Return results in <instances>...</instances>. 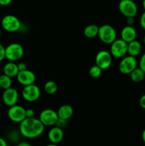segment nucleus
<instances>
[{"label": "nucleus", "instance_id": "nucleus-1", "mask_svg": "<svg viewBox=\"0 0 145 146\" xmlns=\"http://www.w3.org/2000/svg\"><path fill=\"white\" fill-rule=\"evenodd\" d=\"M45 125L41 123L39 118H26L20 123L19 132L22 136L28 139L39 137L44 131Z\"/></svg>", "mask_w": 145, "mask_h": 146}, {"label": "nucleus", "instance_id": "nucleus-2", "mask_svg": "<svg viewBox=\"0 0 145 146\" xmlns=\"http://www.w3.org/2000/svg\"><path fill=\"white\" fill-rule=\"evenodd\" d=\"M98 36L100 41L106 44H111L117 39L116 30L109 24H105L100 27Z\"/></svg>", "mask_w": 145, "mask_h": 146}, {"label": "nucleus", "instance_id": "nucleus-3", "mask_svg": "<svg viewBox=\"0 0 145 146\" xmlns=\"http://www.w3.org/2000/svg\"><path fill=\"white\" fill-rule=\"evenodd\" d=\"M24 49L18 43H12L5 48V58L9 61H16L22 58Z\"/></svg>", "mask_w": 145, "mask_h": 146}, {"label": "nucleus", "instance_id": "nucleus-4", "mask_svg": "<svg viewBox=\"0 0 145 146\" xmlns=\"http://www.w3.org/2000/svg\"><path fill=\"white\" fill-rule=\"evenodd\" d=\"M1 24L5 31L11 33L19 31L21 26V22L18 17L12 14H8L3 17Z\"/></svg>", "mask_w": 145, "mask_h": 146}, {"label": "nucleus", "instance_id": "nucleus-5", "mask_svg": "<svg viewBox=\"0 0 145 146\" xmlns=\"http://www.w3.org/2000/svg\"><path fill=\"white\" fill-rule=\"evenodd\" d=\"M110 54L115 58H123L127 54V43L122 38L115 39L111 44Z\"/></svg>", "mask_w": 145, "mask_h": 146}, {"label": "nucleus", "instance_id": "nucleus-6", "mask_svg": "<svg viewBox=\"0 0 145 146\" xmlns=\"http://www.w3.org/2000/svg\"><path fill=\"white\" fill-rule=\"evenodd\" d=\"M118 8L121 14L125 17H134L138 12L137 5L132 0H121L118 4Z\"/></svg>", "mask_w": 145, "mask_h": 146}, {"label": "nucleus", "instance_id": "nucleus-7", "mask_svg": "<svg viewBox=\"0 0 145 146\" xmlns=\"http://www.w3.org/2000/svg\"><path fill=\"white\" fill-rule=\"evenodd\" d=\"M137 65L136 57L129 55L122 58L119 64V70L122 74L129 75L137 67Z\"/></svg>", "mask_w": 145, "mask_h": 146}, {"label": "nucleus", "instance_id": "nucleus-8", "mask_svg": "<svg viewBox=\"0 0 145 146\" xmlns=\"http://www.w3.org/2000/svg\"><path fill=\"white\" fill-rule=\"evenodd\" d=\"M22 97L27 102H35L41 96V89L34 84L24 86L22 90Z\"/></svg>", "mask_w": 145, "mask_h": 146}, {"label": "nucleus", "instance_id": "nucleus-9", "mask_svg": "<svg viewBox=\"0 0 145 146\" xmlns=\"http://www.w3.org/2000/svg\"><path fill=\"white\" fill-rule=\"evenodd\" d=\"M26 110L23 106L19 105H14L10 106L7 112L9 118L14 123H21L24 121L26 116Z\"/></svg>", "mask_w": 145, "mask_h": 146}, {"label": "nucleus", "instance_id": "nucleus-10", "mask_svg": "<svg viewBox=\"0 0 145 146\" xmlns=\"http://www.w3.org/2000/svg\"><path fill=\"white\" fill-rule=\"evenodd\" d=\"M58 119V115L57 112L50 108L43 110L39 115V120L45 126L55 125Z\"/></svg>", "mask_w": 145, "mask_h": 146}, {"label": "nucleus", "instance_id": "nucleus-11", "mask_svg": "<svg viewBox=\"0 0 145 146\" xmlns=\"http://www.w3.org/2000/svg\"><path fill=\"white\" fill-rule=\"evenodd\" d=\"M112 57L110 52L102 50L99 51L95 56V64L102 70L107 69L112 64Z\"/></svg>", "mask_w": 145, "mask_h": 146}, {"label": "nucleus", "instance_id": "nucleus-12", "mask_svg": "<svg viewBox=\"0 0 145 146\" xmlns=\"http://www.w3.org/2000/svg\"><path fill=\"white\" fill-rule=\"evenodd\" d=\"M18 100V93L16 88L10 87L5 89L2 94L3 103L7 106L10 107L16 105Z\"/></svg>", "mask_w": 145, "mask_h": 146}, {"label": "nucleus", "instance_id": "nucleus-13", "mask_svg": "<svg viewBox=\"0 0 145 146\" xmlns=\"http://www.w3.org/2000/svg\"><path fill=\"white\" fill-rule=\"evenodd\" d=\"M16 78L18 82L24 86L34 84L36 81V76L34 73L28 69L20 71L17 74Z\"/></svg>", "mask_w": 145, "mask_h": 146}, {"label": "nucleus", "instance_id": "nucleus-14", "mask_svg": "<svg viewBox=\"0 0 145 146\" xmlns=\"http://www.w3.org/2000/svg\"><path fill=\"white\" fill-rule=\"evenodd\" d=\"M64 137V133L62 128L56 126L53 127L48 131V141L51 143L52 145H56L63 141Z\"/></svg>", "mask_w": 145, "mask_h": 146}, {"label": "nucleus", "instance_id": "nucleus-15", "mask_svg": "<svg viewBox=\"0 0 145 146\" xmlns=\"http://www.w3.org/2000/svg\"><path fill=\"white\" fill-rule=\"evenodd\" d=\"M121 38L127 43L134 41L136 38V31L132 26L127 25L124 27L121 31Z\"/></svg>", "mask_w": 145, "mask_h": 146}, {"label": "nucleus", "instance_id": "nucleus-16", "mask_svg": "<svg viewBox=\"0 0 145 146\" xmlns=\"http://www.w3.org/2000/svg\"><path fill=\"white\" fill-rule=\"evenodd\" d=\"M3 72L4 74L11 78L16 77L17 74L19 72L18 64H16L15 61H9L4 65V68H3Z\"/></svg>", "mask_w": 145, "mask_h": 146}, {"label": "nucleus", "instance_id": "nucleus-17", "mask_svg": "<svg viewBox=\"0 0 145 146\" xmlns=\"http://www.w3.org/2000/svg\"><path fill=\"white\" fill-rule=\"evenodd\" d=\"M142 44L137 40H134L127 43V54L132 56H137L142 51Z\"/></svg>", "mask_w": 145, "mask_h": 146}, {"label": "nucleus", "instance_id": "nucleus-18", "mask_svg": "<svg viewBox=\"0 0 145 146\" xmlns=\"http://www.w3.org/2000/svg\"><path fill=\"white\" fill-rule=\"evenodd\" d=\"M57 113H58V118L68 120L73 115V109H72V107L70 105L65 104V105L61 106L58 108Z\"/></svg>", "mask_w": 145, "mask_h": 146}, {"label": "nucleus", "instance_id": "nucleus-19", "mask_svg": "<svg viewBox=\"0 0 145 146\" xmlns=\"http://www.w3.org/2000/svg\"><path fill=\"white\" fill-rule=\"evenodd\" d=\"M99 27L95 24H90L84 29V35L89 38H95L98 35Z\"/></svg>", "mask_w": 145, "mask_h": 146}, {"label": "nucleus", "instance_id": "nucleus-20", "mask_svg": "<svg viewBox=\"0 0 145 146\" xmlns=\"http://www.w3.org/2000/svg\"><path fill=\"white\" fill-rule=\"evenodd\" d=\"M130 78L133 82L139 83L142 82L145 78V73L140 68L136 67L134 70L132 71L130 74Z\"/></svg>", "mask_w": 145, "mask_h": 146}, {"label": "nucleus", "instance_id": "nucleus-21", "mask_svg": "<svg viewBox=\"0 0 145 146\" xmlns=\"http://www.w3.org/2000/svg\"><path fill=\"white\" fill-rule=\"evenodd\" d=\"M44 91L49 95H52L58 91V85L53 81H48L44 85Z\"/></svg>", "mask_w": 145, "mask_h": 146}, {"label": "nucleus", "instance_id": "nucleus-22", "mask_svg": "<svg viewBox=\"0 0 145 146\" xmlns=\"http://www.w3.org/2000/svg\"><path fill=\"white\" fill-rule=\"evenodd\" d=\"M12 81L11 77L8 76L6 74H1L0 75V88L5 90L11 87Z\"/></svg>", "mask_w": 145, "mask_h": 146}, {"label": "nucleus", "instance_id": "nucleus-23", "mask_svg": "<svg viewBox=\"0 0 145 146\" xmlns=\"http://www.w3.org/2000/svg\"><path fill=\"white\" fill-rule=\"evenodd\" d=\"M102 70L98 66H97L96 64H95V65L92 66L90 68L89 75L93 78H99L101 76V74H102Z\"/></svg>", "mask_w": 145, "mask_h": 146}, {"label": "nucleus", "instance_id": "nucleus-24", "mask_svg": "<svg viewBox=\"0 0 145 146\" xmlns=\"http://www.w3.org/2000/svg\"><path fill=\"white\" fill-rule=\"evenodd\" d=\"M67 124H68V120L58 118V121H57L56 123H55V125L63 129V128H64L65 127H66Z\"/></svg>", "mask_w": 145, "mask_h": 146}, {"label": "nucleus", "instance_id": "nucleus-25", "mask_svg": "<svg viewBox=\"0 0 145 146\" xmlns=\"http://www.w3.org/2000/svg\"><path fill=\"white\" fill-rule=\"evenodd\" d=\"M139 67L145 73V53L142 54L139 59Z\"/></svg>", "mask_w": 145, "mask_h": 146}, {"label": "nucleus", "instance_id": "nucleus-26", "mask_svg": "<svg viewBox=\"0 0 145 146\" xmlns=\"http://www.w3.org/2000/svg\"><path fill=\"white\" fill-rule=\"evenodd\" d=\"M19 134H21L20 132L19 133H18L16 132V131H12V132L10 133L9 138L14 141H17L18 139V135H19Z\"/></svg>", "mask_w": 145, "mask_h": 146}, {"label": "nucleus", "instance_id": "nucleus-27", "mask_svg": "<svg viewBox=\"0 0 145 146\" xmlns=\"http://www.w3.org/2000/svg\"><path fill=\"white\" fill-rule=\"evenodd\" d=\"M5 58V47L0 44V62Z\"/></svg>", "mask_w": 145, "mask_h": 146}, {"label": "nucleus", "instance_id": "nucleus-28", "mask_svg": "<svg viewBox=\"0 0 145 146\" xmlns=\"http://www.w3.org/2000/svg\"><path fill=\"white\" fill-rule=\"evenodd\" d=\"M139 24H140L141 27L145 30V11L141 15L140 19H139Z\"/></svg>", "mask_w": 145, "mask_h": 146}, {"label": "nucleus", "instance_id": "nucleus-29", "mask_svg": "<svg viewBox=\"0 0 145 146\" xmlns=\"http://www.w3.org/2000/svg\"><path fill=\"white\" fill-rule=\"evenodd\" d=\"M34 115H35V113H34V111L33 109L28 108V109L26 110V118H32V117H34Z\"/></svg>", "mask_w": 145, "mask_h": 146}, {"label": "nucleus", "instance_id": "nucleus-30", "mask_svg": "<svg viewBox=\"0 0 145 146\" xmlns=\"http://www.w3.org/2000/svg\"><path fill=\"white\" fill-rule=\"evenodd\" d=\"M139 103L141 108H143V109H145V94H144V95H142V96L140 97Z\"/></svg>", "mask_w": 145, "mask_h": 146}, {"label": "nucleus", "instance_id": "nucleus-31", "mask_svg": "<svg viewBox=\"0 0 145 146\" xmlns=\"http://www.w3.org/2000/svg\"><path fill=\"white\" fill-rule=\"evenodd\" d=\"M18 68L20 71H24V70L27 69V65L24 62H20L18 64Z\"/></svg>", "mask_w": 145, "mask_h": 146}, {"label": "nucleus", "instance_id": "nucleus-32", "mask_svg": "<svg viewBox=\"0 0 145 146\" xmlns=\"http://www.w3.org/2000/svg\"><path fill=\"white\" fill-rule=\"evenodd\" d=\"M127 25L132 26L134 24V17H127Z\"/></svg>", "mask_w": 145, "mask_h": 146}, {"label": "nucleus", "instance_id": "nucleus-33", "mask_svg": "<svg viewBox=\"0 0 145 146\" xmlns=\"http://www.w3.org/2000/svg\"><path fill=\"white\" fill-rule=\"evenodd\" d=\"M12 0H0V5L5 7V6L9 5L11 3Z\"/></svg>", "mask_w": 145, "mask_h": 146}, {"label": "nucleus", "instance_id": "nucleus-34", "mask_svg": "<svg viewBox=\"0 0 145 146\" xmlns=\"http://www.w3.org/2000/svg\"><path fill=\"white\" fill-rule=\"evenodd\" d=\"M7 143L4 138H0V146H7Z\"/></svg>", "mask_w": 145, "mask_h": 146}, {"label": "nucleus", "instance_id": "nucleus-35", "mask_svg": "<svg viewBox=\"0 0 145 146\" xmlns=\"http://www.w3.org/2000/svg\"><path fill=\"white\" fill-rule=\"evenodd\" d=\"M18 146H30L31 145V144L28 143L27 142H21V143H19L18 144Z\"/></svg>", "mask_w": 145, "mask_h": 146}, {"label": "nucleus", "instance_id": "nucleus-36", "mask_svg": "<svg viewBox=\"0 0 145 146\" xmlns=\"http://www.w3.org/2000/svg\"><path fill=\"white\" fill-rule=\"evenodd\" d=\"M142 141H143V142L145 143V129H144V131H142Z\"/></svg>", "mask_w": 145, "mask_h": 146}, {"label": "nucleus", "instance_id": "nucleus-37", "mask_svg": "<svg viewBox=\"0 0 145 146\" xmlns=\"http://www.w3.org/2000/svg\"><path fill=\"white\" fill-rule=\"evenodd\" d=\"M142 7L145 11V0H142Z\"/></svg>", "mask_w": 145, "mask_h": 146}, {"label": "nucleus", "instance_id": "nucleus-38", "mask_svg": "<svg viewBox=\"0 0 145 146\" xmlns=\"http://www.w3.org/2000/svg\"><path fill=\"white\" fill-rule=\"evenodd\" d=\"M143 41H144V45H145V35H144V38H143Z\"/></svg>", "mask_w": 145, "mask_h": 146}, {"label": "nucleus", "instance_id": "nucleus-39", "mask_svg": "<svg viewBox=\"0 0 145 146\" xmlns=\"http://www.w3.org/2000/svg\"><path fill=\"white\" fill-rule=\"evenodd\" d=\"M0 75H1V68H0Z\"/></svg>", "mask_w": 145, "mask_h": 146}, {"label": "nucleus", "instance_id": "nucleus-40", "mask_svg": "<svg viewBox=\"0 0 145 146\" xmlns=\"http://www.w3.org/2000/svg\"><path fill=\"white\" fill-rule=\"evenodd\" d=\"M0 37H1V31H0Z\"/></svg>", "mask_w": 145, "mask_h": 146}]
</instances>
